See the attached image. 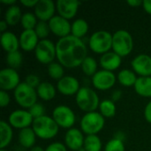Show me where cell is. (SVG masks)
Segmentation results:
<instances>
[{"label": "cell", "instance_id": "42", "mask_svg": "<svg viewBox=\"0 0 151 151\" xmlns=\"http://www.w3.org/2000/svg\"><path fill=\"white\" fill-rule=\"evenodd\" d=\"M39 0H20V4L26 7H35Z\"/></svg>", "mask_w": 151, "mask_h": 151}, {"label": "cell", "instance_id": "6", "mask_svg": "<svg viewBox=\"0 0 151 151\" xmlns=\"http://www.w3.org/2000/svg\"><path fill=\"white\" fill-rule=\"evenodd\" d=\"M37 96L35 88L28 86L26 82H21L14 90V97L17 104L25 109H30L36 104Z\"/></svg>", "mask_w": 151, "mask_h": 151}, {"label": "cell", "instance_id": "44", "mask_svg": "<svg viewBox=\"0 0 151 151\" xmlns=\"http://www.w3.org/2000/svg\"><path fill=\"white\" fill-rule=\"evenodd\" d=\"M127 4L129 5H131L132 7H139L140 5H142L143 1H141V0H128Z\"/></svg>", "mask_w": 151, "mask_h": 151}, {"label": "cell", "instance_id": "18", "mask_svg": "<svg viewBox=\"0 0 151 151\" xmlns=\"http://www.w3.org/2000/svg\"><path fill=\"white\" fill-rule=\"evenodd\" d=\"M85 138L83 134L77 128L69 129L65 136V142L68 149L73 151H79L84 146Z\"/></svg>", "mask_w": 151, "mask_h": 151}, {"label": "cell", "instance_id": "48", "mask_svg": "<svg viewBox=\"0 0 151 151\" xmlns=\"http://www.w3.org/2000/svg\"><path fill=\"white\" fill-rule=\"evenodd\" d=\"M30 151H45V150H43L42 147H40V146H34Z\"/></svg>", "mask_w": 151, "mask_h": 151}, {"label": "cell", "instance_id": "30", "mask_svg": "<svg viewBox=\"0 0 151 151\" xmlns=\"http://www.w3.org/2000/svg\"><path fill=\"white\" fill-rule=\"evenodd\" d=\"M81 70L87 76H94L97 71V62L91 57H87L81 64Z\"/></svg>", "mask_w": 151, "mask_h": 151}, {"label": "cell", "instance_id": "8", "mask_svg": "<svg viewBox=\"0 0 151 151\" xmlns=\"http://www.w3.org/2000/svg\"><path fill=\"white\" fill-rule=\"evenodd\" d=\"M35 53L36 59L40 63L50 65L53 63V60L57 57L56 45L50 40H41L35 50Z\"/></svg>", "mask_w": 151, "mask_h": 151}, {"label": "cell", "instance_id": "37", "mask_svg": "<svg viewBox=\"0 0 151 151\" xmlns=\"http://www.w3.org/2000/svg\"><path fill=\"white\" fill-rule=\"evenodd\" d=\"M29 113L32 115V117L34 118V119L41 118L42 116H44L45 113V108L43 107L42 104L36 103L35 104H34L30 109H29Z\"/></svg>", "mask_w": 151, "mask_h": 151}, {"label": "cell", "instance_id": "23", "mask_svg": "<svg viewBox=\"0 0 151 151\" xmlns=\"http://www.w3.org/2000/svg\"><path fill=\"white\" fill-rule=\"evenodd\" d=\"M135 92L143 97H151V76L139 77L134 85Z\"/></svg>", "mask_w": 151, "mask_h": 151}, {"label": "cell", "instance_id": "22", "mask_svg": "<svg viewBox=\"0 0 151 151\" xmlns=\"http://www.w3.org/2000/svg\"><path fill=\"white\" fill-rule=\"evenodd\" d=\"M35 136L36 134L34 132L33 128L27 127L21 129L19 133V142L22 147L26 149H32L35 142Z\"/></svg>", "mask_w": 151, "mask_h": 151}, {"label": "cell", "instance_id": "7", "mask_svg": "<svg viewBox=\"0 0 151 151\" xmlns=\"http://www.w3.org/2000/svg\"><path fill=\"white\" fill-rule=\"evenodd\" d=\"M104 117L96 111L86 113L81 120V127L83 133L88 135L96 134L104 127Z\"/></svg>", "mask_w": 151, "mask_h": 151}, {"label": "cell", "instance_id": "45", "mask_svg": "<svg viewBox=\"0 0 151 151\" xmlns=\"http://www.w3.org/2000/svg\"><path fill=\"white\" fill-rule=\"evenodd\" d=\"M121 96H122L121 91H119V90H116V91H115V92H113V94L111 95V99H112V101H113V102H116V101H118V100H119V99H120Z\"/></svg>", "mask_w": 151, "mask_h": 151}, {"label": "cell", "instance_id": "10", "mask_svg": "<svg viewBox=\"0 0 151 151\" xmlns=\"http://www.w3.org/2000/svg\"><path fill=\"white\" fill-rule=\"evenodd\" d=\"M20 84L19 73L12 68H4L0 71V88L4 91L12 90Z\"/></svg>", "mask_w": 151, "mask_h": 151}, {"label": "cell", "instance_id": "29", "mask_svg": "<svg viewBox=\"0 0 151 151\" xmlns=\"http://www.w3.org/2000/svg\"><path fill=\"white\" fill-rule=\"evenodd\" d=\"M83 148L86 151H101L102 142L96 134L87 135L84 141Z\"/></svg>", "mask_w": 151, "mask_h": 151}, {"label": "cell", "instance_id": "33", "mask_svg": "<svg viewBox=\"0 0 151 151\" xmlns=\"http://www.w3.org/2000/svg\"><path fill=\"white\" fill-rule=\"evenodd\" d=\"M36 16L32 12H26L22 15L21 18V26L23 27L24 30H35L37 25Z\"/></svg>", "mask_w": 151, "mask_h": 151}, {"label": "cell", "instance_id": "28", "mask_svg": "<svg viewBox=\"0 0 151 151\" xmlns=\"http://www.w3.org/2000/svg\"><path fill=\"white\" fill-rule=\"evenodd\" d=\"M88 31V24L83 19H78L72 24V35L81 39Z\"/></svg>", "mask_w": 151, "mask_h": 151}, {"label": "cell", "instance_id": "11", "mask_svg": "<svg viewBox=\"0 0 151 151\" xmlns=\"http://www.w3.org/2000/svg\"><path fill=\"white\" fill-rule=\"evenodd\" d=\"M116 79L117 78L112 72L101 70L92 77V83L96 89L108 90L114 86Z\"/></svg>", "mask_w": 151, "mask_h": 151}, {"label": "cell", "instance_id": "16", "mask_svg": "<svg viewBox=\"0 0 151 151\" xmlns=\"http://www.w3.org/2000/svg\"><path fill=\"white\" fill-rule=\"evenodd\" d=\"M57 88L58 92L64 96H73L77 95L80 88L78 80L73 76H65L58 81Z\"/></svg>", "mask_w": 151, "mask_h": 151}, {"label": "cell", "instance_id": "20", "mask_svg": "<svg viewBox=\"0 0 151 151\" xmlns=\"http://www.w3.org/2000/svg\"><path fill=\"white\" fill-rule=\"evenodd\" d=\"M100 65L104 68V70L112 72L120 66L121 57L114 51H109L102 55L100 58Z\"/></svg>", "mask_w": 151, "mask_h": 151}, {"label": "cell", "instance_id": "2", "mask_svg": "<svg viewBox=\"0 0 151 151\" xmlns=\"http://www.w3.org/2000/svg\"><path fill=\"white\" fill-rule=\"evenodd\" d=\"M32 128L37 137L43 140H50L58 134L59 127L52 118L44 115L34 119Z\"/></svg>", "mask_w": 151, "mask_h": 151}, {"label": "cell", "instance_id": "26", "mask_svg": "<svg viewBox=\"0 0 151 151\" xmlns=\"http://www.w3.org/2000/svg\"><path fill=\"white\" fill-rule=\"evenodd\" d=\"M21 10L20 8L14 4L12 6H9L4 13V20L9 26H15L21 20Z\"/></svg>", "mask_w": 151, "mask_h": 151}, {"label": "cell", "instance_id": "41", "mask_svg": "<svg viewBox=\"0 0 151 151\" xmlns=\"http://www.w3.org/2000/svg\"><path fill=\"white\" fill-rule=\"evenodd\" d=\"M144 117L146 120L151 124V101L149 102V104L146 105L145 110H144Z\"/></svg>", "mask_w": 151, "mask_h": 151}, {"label": "cell", "instance_id": "40", "mask_svg": "<svg viewBox=\"0 0 151 151\" xmlns=\"http://www.w3.org/2000/svg\"><path fill=\"white\" fill-rule=\"evenodd\" d=\"M10 96L8 95V93L6 91L1 90L0 91V105L2 108L6 107L9 104H10Z\"/></svg>", "mask_w": 151, "mask_h": 151}, {"label": "cell", "instance_id": "27", "mask_svg": "<svg viewBox=\"0 0 151 151\" xmlns=\"http://www.w3.org/2000/svg\"><path fill=\"white\" fill-rule=\"evenodd\" d=\"M137 79L135 73L128 69H124L118 74V81L124 87H134Z\"/></svg>", "mask_w": 151, "mask_h": 151}, {"label": "cell", "instance_id": "35", "mask_svg": "<svg viewBox=\"0 0 151 151\" xmlns=\"http://www.w3.org/2000/svg\"><path fill=\"white\" fill-rule=\"evenodd\" d=\"M35 31L39 39H41V40L46 39V37L49 36L50 32L49 23H47L45 21H38V23L35 28Z\"/></svg>", "mask_w": 151, "mask_h": 151}, {"label": "cell", "instance_id": "34", "mask_svg": "<svg viewBox=\"0 0 151 151\" xmlns=\"http://www.w3.org/2000/svg\"><path fill=\"white\" fill-rule=\"evenodd\" d=\"M6 62L10 66V68L15 70L16 68H19L22 64V54L19 50L7 53Z\"/></svg>", "mask_w": 151, "mask_h": 151}, {"label": "cell", "instance_id": "3", "mask_svg": "<svg viewBox=\"0 0 151 151\" xmlns=\"http://www.w3.org/2000/svg\"><path fill=\"white\" fill-rule=\"evenodd\" d=\"M76 104L81 111L87 113L95 111L100 105L97 94L88 87L81 88L76 95Z\"/></svg>", "mask_w": 151, "mask_h": 151}, {"label": "cell", "instance_id": "50", "mask_svg": "<svg viewBox=\"0 0 151 151\" xmlns=\"http://www.w3.org/2000/svg\"><path fill=\"white\" fill-rule=\"evenodd\" d=\"M0 151H7V150H1Z\"/></svg>", "mask_w": 151, "mask_h": 151}, {"label": "cell", "instance_id": "32", "mask_svg": "<svg viewBox=\"0 0 151 151\" xmlns=\"http://www.w3.org/2000/svg\"><path fill=\"white\" fill-rule=\"evenodd\" d=\"M48 74L51 79L60 81L63 77H65L64 66L59 63L53 62L48 65Z\"/></svg>", "mask_w": 151, "mask_h": 151}, {"label": "cell", "instance_id": "47", "mask_svg": "<svg viewBox=\"0 0 151 151\" xmlns=\"http://www.w3.org/2000/svg\"><path fill=\"white\" fill-rule=\"evenodd\" d=\"M0 2L5 5H9V6H12L16 4V0H0Z\"/></svg>", "mask_w": 151, "mask_h": 151}, {"label": "cell", "instance_id": "5", "mask_svg": "<svg viewBox=\"0 0 151 151\" xmlns=\"http://www.w3.org/2000/svg\"><path fill=\"white\" fill-rule=\"evenodd\" d=\"M134 48V40L131 34L126 30H119L112 35V50L119 56L129 55Z\"/></svg>", "mask_w": 151, "mask_h": 151}, {"label": "cell", "instance_id": "14", "mask_svg": "<svg viewBox=\"0 0 151 151\" xmlns=\"http://www.w3.org/2000/svg\"><path fill=\"white\" fill-rule=\"evenodd\" d=\"M56 6L52 0H39L35 7V15L40 21H50L55 15Z\"/></svg>", "mask_w": 151, "mask_h": 151}, {"label": "cell", "instance_id": "19", "mask_svg": "<svg viewBox=\"0 0 151 151\" xmlns=\"http://www.w3.org/2000/svg\"><path fill=\"white\" fill-rule=\"evenodd\" d=\"M35 30H24L19 36V46L25 51H32L35 50L39 41Z\"/></svg>", "mask_w": 151, "mask_h": 151}, {"label": "cell", "instance_id": "43", "mask_svg": "<svg viewBox=\"0 0 151 151\" xmlns=\"http://www.w3.org/2000/svg\"><path fill=\"white\" fill-rule=\"evenodd\" d=\"M142 6H143V9L145 10V12L151 15V0H145V1H143Z\"/></svg>", "mask_w": 151, "mask_h": 151}, {"label": "cell", "instance_id": "12", "mask_svg": "<svg viewBox=\"0 0 151 151\" xmlns=\"http://www.w3.org/2000/svg\"><path fill=\"white\" fill-rule=\"evenodd\" d=\"M34 118L27 111L17 110L12 111L9 116V124L17 129L27 128L33 124Z\"/></svg>", "mask_w": 151, "mask_h": 151}, {"label": "cell", "instance_id": "17", "mask_svg": "<svg viewBox=\"0 0 151 151\" xmlns=\"http://www.w3.org/2000/svg\"><path fill=\"white\" fill-rule=\"evenodd\" d=\"M81 4L76 0H58L57 2V10L59 16L70 19L76 15Z\"/></svg>", "mask_w": 151, "mask_h": 151}, {"label": "cell", "instance_id": "36", "mask_svg": "<svg viewBox=\"0 0 151 151\" xmlns=\"http://www.w3.org/2000/svg\"><path fill=\"white\" fill-rule=\"evenodd\" d=\"M104 151H125V145L123 141L116 138L110 140L105 146Z\"/></svg>", "mask_w": 151, "mask_h": 151}, {"label": "cell", "instance_id": "49", "mask_svg": "<svg viewBox=\"0 0 151 151\" xmlns=\"http://www.w3.org/2000/svg\"><path fill=\"white\" fill-rule=\"evenodd\" d=\"M79 151H86V150H85V149H84V148H82V149H81Z\"/></svg>", "mask_w": 151, "mask_h": 151}, {"label": "cell", "instance_id": "1", "mask_svg": "<svg viewBox=\"0 0 151 151\" xmlns=\"http://www.w3.org/2000/svg\"><path fill=\"white\" fill-rule=\"evenodd\" d=\"M56 51L58 63L66 68H75L81 65L88 53L85 42L72 35L58 41Z\"/></svg>", "mask_w": 151, "mask_h": 151}, {"label": "cell", "instance_id": "25", "mask_svg": "<svg viewBox=\"0 0 151 151\" xmlns=\"http://www.w3.org/2000/svg\"><path fill=\"white\" fill-rule=\"evenodd\" d=\"M36 92L38 96L44 101H50L56 96V88L55 87L47 81L41 82L39 87L36 88Z\"/></svg>", "mask_w": 151, "mask_h": 151}, {"label": "cell", "instance_id": "24", "mask_svg": "<svg viewBox=\"0 0 151 151\" xmlns=\"http://www.w3.org/2000/svg\"><path fill=\"white\" fill-rule=\"evenodd\" d=\"M12 139V126L4 120L0 121V148L4 150Z\"/></svg>", "mask_w": 151, "mask_h": 151}, {"label": "cell", "instance_id": "21", "mask_svg": "<svg viewBox=\"0 0 151 151\" xmlns=\"http://www.w3.org/2000/svg\"><path fill=\"white\" fill-rule=\"evenodd\" d=\"M1 45L3 49L7 52H13L17 51L19 46V40L17 38V36L9 31H6L1 35Z\"/></svg>", "mask_w": 151, "mask_h": 151}, {"label": "cell", "instance_id": "4", "mask_svg": "<svg viewBox=\"0 0 151 151\" xmlns=\"http://www.w3.org/2000/svg\"><path fill=\"white\" fill-rule=\"evenodd\" d=\"M112 35L110 32L100 30L95 32L88 40V45L92 51L97 54H105L112 49Z\"/></svg>", "mask_w": 151, "mask_h": 151}, {"label": "cell", "instance_id": "46", "mask_svg": "<svg viewBox=\"0 0 151 151\" xmlns=\"http://www.w3.org/2000/svg\"><path fill=\"white\" fill-rule=\"evenodd\" d=\"M7 26H8V24L6 23V21L4 19H3V20L0 21V31L2 32V34L4 33V32H6L5 30L7 28Z\"/></svg>", "mask_w": 151, "mask_h": 151}, {"label": "cell", "instance_id": "15", "mask_svg": "<svg viewBox=\"0 0 151 151\" xmlns=\"http://www.w3.org/2000/svg\"><path fill=\"white\" fill-rule=\"evenodd\" d=\"M131 65L135 73L141 77L151 76V57L147 54L136 56L131 62Z\"/></svg>", "mask_w": 151, "mask_h": 151}, {"label": "cell", "instance_id": "38", "mask_svg": "<svg viewBox=\"0 0 151 151\" xmlns=\"http://www.w3.org/2000/svg\"><path fill=\"white\" fill-rule=\"evenodd\" d=\"M25 82L28 86H30V87H32L34 88H37L39 87V85L41 84L39 77L37 75H35V74H29V75H27L26 77Z\"/></svg>", "mask_w": 151, "mask_h": 151}, {"label": "cell", "instance_id": "31", "mask_svg": "<svg viewBox=\"0 0 151 151\" xmlns=\"http://www.w3.org/2000/svg\"><path fill=\"white\" fill-rule=\"evenodd\" d=\"M100 113L104 118H112L116 114V106L112 100H104L99 105Z\"/></svg>", "mask_w": 151, "mask_h": 151}, {"label": "cell", "instance_id": "9", "mask_svg": "<svg viewBox=\"0 0 151 151\" xmlns=\"http://www.w3.org/2000/svg\"><path fill=\"white\" fill-rule=\"evenodd\" d=\"M52 119L58 127L63 128H69L75 123V114L71 108L66 105L57 106L52 112Z\"/></svg>", "mask_w": 151, "mask_h": 151}, {"label": "cell", "instance_id": "13", "mask_svg": "<svg viewBox=\"0 0 151 151\" xmlns=\"http://www.w3.org/2000/svg\"><path fill=\"white\" fill-rule=\"evenodd\" d=\"M49 26L50 32L60 38L70 35V33L72 31V25L70 24L68 19L59 15L54 16L49 21Z\"/></svg>", "mask_w": 151, "mask_h": 151}, {"label": "cell", "instance_id": "39", "mask_svg": "<svg viewBox=\"0 0 151 151\" xmlns=\"http://www.w3.org/2000/svg\"><path fill=\"white\" fill-rule=\"evenodd\" d=\"M45 151H66V147L61 142H53L45 149Z\"/></svg>", "mask_w": 151, "mask_h": 151}]
</instances>
